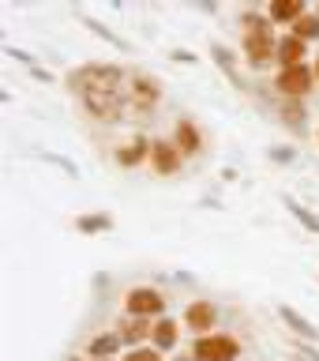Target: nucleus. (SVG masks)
I'll use <instances>...</instances> for the list:
<instances>
[{"mask_svg":"<svg viewBox=\"0 0 319 361\" xmlns=\"http://www.w3.org/2000/svg\"><path fill=\"white\" fill-rule=\"evenodd\" d=\"M68 90L79 94V102L87 106L90 117L98 121H120L124 117V106H128V79L124 72L109 64H83L68 75Z\"/></svg>","mask_w":319,"mask_h":361,"instance_id":"f257e3e1","label":"nucleus"},{"mask_svg":"<svg viewBox=\"0 0 319 361\" xmlns=\"http://www.w3.org/2000/svg\"><path fill=\"white\" fill-rule=\"evenodd\" d=\"M244 56H248V64L252 68H263L270 64V56H278V42H275V34H270V16H244Z\"/></svg>","mask_w":319,"mask_h":361,"instance_id":"f03ea898","label":"nucleus"},{"mask_svg":"<svg viewBox=\"0 0 319 361\" xmlns=\"http://www.w3.org/2000/svg\"><path fill=\"white\" fill-rule=\"evenodd\" d=\"M241 354V343L233 335H199L196 346H192V357L196 361H233Z\"/></svg>","mask_w":319,"mask_h":361,"instance_id":"7ed1b4c3","label":"nucleus"},{"mask_svg":"<svg viewBox=\"0 0 319 361\" xmlns=\"http://www.w3.org/2000/svg\"><path fill=\"white\" fill-rule=\"evenodd\" d=\"M128 102L135 106V113H151L158 102H162V83H158L154 75L135 72V75L128 79Z\"/></svg>","mask_w":319,"mask_h":361,"instance_id":"20e7f679","label":"nucleus"},{"mask_svg":"<svg viewBox=\"0 0 319 361\" xmlns=\"http://www.w3.org/2000/svg\"><path fill=\"white\" fill-rule=\"evenodd\" d=\"M124 309H128V316L151 320V316L165 312V298L158 290H151V286H135V290H128V298H124Z\"/></svg>","mask_w":319,"mask_h":361,"instance_id":"39448f33","label":"nucleus"},{"mask_svg":"<svg viewBox=\"0 0 319 361\" xmlns=\"http://www.w3.org/2000/svg\"><path fill=\"white\" fill-rule=\"evenodd\" d=\"M312 79H315V72H312L308 64H301V68H282L278 79H275V87H278L289 102H301V98L312 90Z\"/></svg>","mask_w":319,"mask_h":361,"instance_id":"423d86ee","label":"nucleus"},{"mask_svg":"<svg viewBox=\"0 0 319 361\" xmlns=\"http://www.w3.org/2000/svg\"><path fill=\"white\" fill-rule=\"evenodd\" d=\"M180 158H184V154L177 151V143H169V140H151V166H154L162 177L177 173V169H180Z\"/></svg>","mask_w":319,"mask_h":361,"instance_id":"0eeeda50","label":"nucleus"},{"mask_svg":"<svg viewBox=\"0 0 319 361\" xmlns=\"http://www.w3.org/2000/svg\"><path fill=\"white\" fill-rule=\"evenodd\" d=\"M214 320H218V309H214L211 301H196V305H188V312H184V324L196 335H211Z\"/></svg>","mask_w":319,"mask_h":361,"instance_id":"6e6552de","label":"nucleus"},{"mask_svg":"<svg viewBox=\"0 0 319 361\" xmlns=\"http://www.w3.org/2000/svg\"><path fill=\"white\" fill-rule=\"evenodd\" d=\"M143 158H151V140H146V135H132L124 147H117V162H120L124 169L139 166Z\"/></svg>","mask_w":319,"mask_h":361,"instance_id":"1a4fd4ad","label":"nucleus"},{"mask_svg":"<svg viewBox=\"0 0 319 361\" xmlns=\"http://www.w3.org/2000/svg\"><path fill=\"white\" fill-rule=\"evenodd\" d=\"M304 45H308V42H301V38H293V34H286V38L278 42V64H282V68H301V64H304Z\"/></svg>","mask_w":319,"mask_h":361,"instance_id":"9d476101","label":"nucleus"},{"mask_svg":"<svg viewBox=\"0 0 319 361\" xmlns=\"http://www.w3.org/2000/svg\"><path fill=\"white\" fill-rule=\"evenodd\" d=\"M278 312H282V320H286V324L293 327V331H297V335L304 338V343H315V338H319V327H315L312 320H304L301 312H293L289 305H278Z\"/></svg>","mask_w":319,"mask_h":361,"instance_id":"9b49d317","label":"nucleus"},{"mask_svg":"<svg viewBox=\"0 0 319 361\" xmlns=\"http://www.w3.org/2000/svg\"><path fill=\"white\" fill-rule=\"evenodd\" d=\"M120 331H106V335H98V338H90V346H87V357H113L120 350Z\"/></svg>","mask_w":319,"mask_h":361,"instance_id":"f8f14e48","label":"nucleus"},{"mask_svg":"<svg viewBox=\"0 0 319 361\" xmlns=\"http://www.w3.org/2000/svg\"><path fill=\"white\" fill-rule=\"evenodd\" d=\"M304 16V4L301 0H275V4H270V23H297Z\"/></svg>","mask_w":319,"mask_h":361,"instance_id":"ddd939ff","label":"nucleus"},{"mask_svg":"<svg viewBox=\"0 0 319 361\" xmlns=\"http://www.w3.org/2000/svg\"><path fill=\"white\" fill-rule=\"evenodd\" d=\"M151 338H154V350H173V346H177V320L162 316V320L154 324Z\"/></svg>","mask_w":319,"mask_h":361,"instance_id":"4468645a","label":"nucleus"},{"mask_svg":"<svg viewBox=\"0 0 319 361\" xmlns=\"http://www.w3.org/2000/svg\"><path fill=\"white\" fill-rule=\"evenodd\" d=\"M199 132H196V124L192 121H180L177 124V151L180 154H199Z\"/></svg>","mask_w":319,"mask_h":361,"instance_id":"2eb2a0df","label":"nucleus"},{"mask_svg":"<svg viewBox=\"0 0 319 361\" xmlns=\"http://www.w3.org/2000/svg\"><path fill=\"white\" fill-rule=\"evenodd\" d=\"M151 331H154V327H151V320H143V316H132V320L120 324V338H124V343H143Z\"/></svg>","mask_w":319,"mask_h":361,"instance_id":"dca6fc26","label":"nucleus"},{"mask_svg":"<svg viewBox=\"0 0 319 361\" xmlns=\"http://www.w3.org/2000/svg\"><path fill=\"white\" fill-rule=\"evenodd\" d=\"M293 38H301V42H312V38H319V16H304L293 23Z\"/></svg>","mask_w":319,"mask_h":361,"instance_id":"f3484780","label":"nucleus"},{"mask_svg":"<svg viewBox=\"0 0 319 361\" xmlns=\"http://www.w3.org/2000/svg\"><path fill=\"white\" fill-rule=\"evenodd\" d=\"M109 226H113L109 214H90V219H79L75 222V230L79 233H101V230H109Z\"/></svg>","mask_w":319,"mask_h":361,"instance_id":"a211bd4d","label":"nucleus"},{"mask_svg":"<svg viewBox=\"0 0 319 361\" xmlns=\"http://www.w3.org/2000/svg\"><path fill=\"white\" fill-rule=\"evenodd\" d=\"M120 361H162V350H154V346H139V350H132V354H124Z\"/></svg>","mask_w":319,"mask_h":361,"instance_id":"6ab92c4d","label":"nucleus"},{"mask_svg":"<svg viewBox=\"0 0 319 361\" xmlns=\"http://www.w3.org/2000/svg\"><path fill=\"white\" fill-rule=\"evenodd\" d=\"M286 207H289L293 214H297V219H301L304 226H308V230H312V233H319V222H315V214H312V211H304V207H301V203H293V200H286Z\"/></svg>","mask_w":319,"mask_h":361,"instance_id":"aec40b11","label":"nucleus"},{"mask_svg":"<svg viewBox=\"0 0 319 361\" xmlns=\"http://www.w3.org/2000/svg\"><path fill=\"white\" fill-rule=\"evenodd\" d=\"M282 117L289 124H301L304 121V102H286V109H282Z\"/></svg>","mask_w":319,"mask_h":361,"instance_id":"412c9836","label":"nucleus"},{"mask_svg":"<svg viewBox=\"0 0 319 361\" xmlns=\"http://www.w3.org/2000/svg\"><path fill=\"white\" fill-rule=\"evenodd\" d=\"M83 23H87V27H90V30H94V34H101V38H106V42H113V45H124V42L117 38V34H109V30H106V27H101V23H98V19H90V16H83Z\"/></svg>","mask_w":319,"mask_h":361,"instance_id":"4be33fe9","label":"nucleus"},{"mask_svg":"<svg viewBox=\"0 0 319 361\" xmlns=\"http://www.w3.org/2000/svg\"><path fill=\"white\" fill-rule=\"evenodd\" d=\"M275 158H278V162H289V158H293V151H286V147H278V151H275Z\"/></svg>","mask_w":319,"mask_h":361,"instance_id":"5701e85b","label":"nucleus"},{"mask_svg":"<svg viewBox=\"0 0 319 361\" xmlns=\"http://www.w3.org/2000/svg\"><path fill=\"white\" fill-rule=\"evenodd\" d=\"M315 79H319V56H315Z\"/></svg>","mask_w":319,"mask_h":361,"instance_id":"b1692460","label":"nucleus"}]
</instances>
